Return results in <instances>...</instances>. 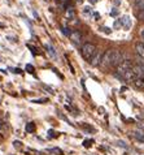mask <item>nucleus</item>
<instances>
[{
	"label": "nucleus",
	"mask_w": 144,
	"mask_h": 155,
	"mask_svg": "<svg viewBox=\"0 0 144 155\" xmlns=\"http://www.w3.org/2000/svg\"><path fill=\"white\" fill-rule=\"evenodd\" d=\"M80 52H82V56H83L84 60L91 61V59L95 56V54L97 52V51H96V47L92 45V43H84V45L82 46Z\"/></svg>",
	"instance_id": "f257e3e1"
},
{
	"label": "nucleus",
	"mask_w": 144,
	"mask_h": 155,
	"mask_svg": "<svg viewBox=\"0 0 144 155\" xmlns=\"http://www.w3.org/2000/svg\"><path fill=\"white\" fill-rule=\"evenodd\" d=\"M111 63H112V50H108L107 52H104L100 65L101 67H111Z\"/></svg>",
	"instance_id": "f03ea898"
},
{
	"label": "nucleus",
	"mask_w": 144,
	"mask_h": 155,
	"mask_svg": "<svg viewBox=\"0 0 144 155\" xmlns=\"http://www.w3.org/2000/svg\"><path fill=\"white\" fill-rule=\"evenodd\" d=\"M103 52H100V51H97V52L95 54V56L91 59V61H90V64L92 67H97V65H100L101 64V60H103Z\"/></svg>",
	"instance_id": "7ed1b4c3"
},
{
	"label": "nucleus",
	"mask_w": 144,
	"mask_h": 155,
	"mask_svg": "<svg viewBox=\"0 0 144 155\" xmlns=\"http://www.w3.org/2000/svg\"><path fill=\"white\" fill-rule=\"evenodd\" d=\"M118 21H120L121 26H124V28H126V29L131 28V20H130V17H129V16H124L122 18H120Z\"/></svg>",
	"instance_id": "20e7f679"
},
{
	"label": "nucleus",
	"mask_w": 144,
	"mask_h": 155,
	"mask_svg": "<svg viewBox=\"0 0 144 155\" xmlns=\"http://www.w3.org/2000/svg\"><path fill=\"white\" fill-rule=\"evenodd\" d=\"M135 51H136V54L142 59H144V43H142V42L136 43V45H135Z\"/></svg>",
	"instance_id": "39448f33"
},
{
	"label": "nucleus",
	"mask_w": 144,
	"mask_h": 155,
	"mask_svg": "<svg viewBox=\"0 0 144 155\" xmlns=\"http://www.w3.org/2000/svg\"><path fill=\"white\" fill-rule=\"evenodd\" d=\"M70 39L73 41V43H75V45H79L80 39H82V37H80L79 31H73V33L70 34Z\"/></svg>",
	"instance_id": "423d86ee"
},
{
	"label": "nucleus",
	"mask_w": 144,
	"mask_h": 155,
	"mask_svg": "<svg viewBox=\"0 0 144 155\" xmlns=\"http://www.w3.org/2000/svg\"><path fill=\"white\" fill-rule=\"evenodd\" d=\"M135 7L139 11H144V0H135Z\"/></svg>",
	"instance_id": "0eeeda50"
},
{
	"label": "nucleus",
	"mask_w": 144,
	"mask_h": 155,
	"mask_svg": "<svg viewBox=\"0 0 144 155\" xmlns=\"http://www.w3.org/2000/svg\"><path fill=\"white\" fill-rule=\"evenodd\" d=\"M34 130H35V125H34L33 123H29L27 125H26V132H29V133H33Z\"/></svg>",
	"instance_id": "6e6552de"
},
{
	"label": "nucleus",
	"mask_w": 144,
	"mask_h": 155,
	"mask_svg": "<svg viewBox=\"0 0 144 155\" xmlns=\"http://www.w3.org/2000/svg\"><path fill=\"white\" fill-rule=\"evenodd\" d=\"M135 138H136L138 141H142V142H144V136L142 134V133H136V134H135Z\"/></svg>",
	"instance_id": "1a4fd4ad"
},
{
	"label": "nucleus",
	"mask_w": 144,
	"mask_h": 155,
	"mask_svg": "<svg viewBox=\"0 0 144 155\" xmlns=\"http://www.w3.org/2000/svg\"><path fill=\"white\" fill-rule=\"evenodd\" d=\"M26 71L29 73H34V71H35V69H34V67L31 65V64H27V65H26Z\"/></svg>",
	"instance_id": "9d476101"
},
{
	"label": "nucleus",
	"mask_w": 144,
	"mask_h": 155,
	"mask_svg": "<svg viewBox=\"0 0 144 155\" xmlns=\"http://www.w3.org/2000/svg\"><path fill=\"white\" fill-rule=\"evenodd\" d=\"M91 143H92V140H86L83 142V146H84V147H90Z\"/></svg>",
	"instance_id": "9b49d317"
},
{
	"label": "nucleus",
	"mask_w": 144,
	"mask_h": 155,
	"mask_svg": "<svg viewBox=\"0 0 144 155\" xmlns=\"http://www.w3.org/2000/svg\"><path fill=\"white\" fill-rule=\"evenodd\" d=\"M138 18H139V20H144V11H139Z\"/></svg>",
	"instance_id": "f8f14e48"
},
{
	"label": "nucleus",
	"mask_w": 144,
	"mask_h": 155,
	"mask_svg": "<svg viewBox=\"0 0 144 155\" xmlns=\"http://www.w3.org/2000/svg\"><path fill=\"white\" fill-rule=\"evenodd\" d=\"M27 47H29V48H30L31 51H33V54L34 55H36V48H35V47H34V46H31V45H26Z\"/></svg>",
	"instance_id": "ddd939ff"
},
{
	"label": "nucleus",
	"mask_w": 144,
	"mask_h": 155,
	"mask_svg": "<svg viewBox=\"0 0 144 155\" xmlns=\"http://www.w3.org/2000/svg\"><path fill=\"white\" fill-rule=\"evenodd\" d=\"M101 30H103V31H104V33H107V34H111V33H112V30H111V29H109V28H103V29H101Z\"/></svg>",
	"instance_id": "4468645a"
},
{
	"label": "nucleus",
	"mask_w": 144,
	"mask_h": 155,
	"mask_svg": "<svg viewBox=\"0 0 144 155\" xmlns=\"http://www.w3.org/2000/svg\"><path fill=\"white\" fill-rule=\"evenodd\" d=\"M83 12H84V13H91V8L84 7V8H83Z\"/></svg>",
	"instance_id": "2eb2a0df"
},
{
	"label": "nucleus",
	"mask_w": 144,
	"mask_h": 155,
	"mask_svg": "<svg viewBox=\"0 0 144 155\" xmlns=\"http://www.w3.org/2000/svg\"><path fill=\"white\" fill-rule=\"evenodd\" d=\"M138 64L143 68V71H144V60H143V59H140V60H139V63H138Z\"/></svg>",
	"instance_id": "dca6fc26"
},
{
	"label": "nucleus",
	"mask_w": 144,
	"mask_h": 155,
	"mask_svg": "<svg viewBox=\"0 0 144 155\" xmlns=\"http://www.w3.org/2000/svg\"><path fill=\"white\" fill-rule=\"evenodd\" d=\"M111 15H112V16H117V15H118V11L116 9V8H114V9L112 11V13H111Z\"/></svg>",
	"instance_id": "f3484780"
},
{
	"label": "nucleus",
	"mask_w": 144,
	"mask_h": 155,
	"mask_svg": "<svg viewBox=\"0 0 144 155\" xmlns=\"http://www.w3.org/2000/svg\"><path fill=\"white\" fill-rule=\"evenodd\" d=\"M122 0H113V3H114V5H120Z\"/></svg>",
	"instance_id": "a211bd4d"
},
{
	"label": "nucleus",
	"mask_w": 144,
	"mask_h": 155,
	"mask_svg": "<svg viewBox=\"0 0 144 155\" xmlns=\"http://www.w3.org/2000/svg\"><path fill=\"white\" fill-rule=\"evenodd\" d=\"M14 146H16V147H21V142L14 141Z\"/></svg>",
	"instance_id": "6ab92c4d"
},
{
	"label": "nucleus",
	"mask_w": 144,
	"mask_h": 155,
	"mask_svg": "<svg viewBox=\"0 0 144 155\" xmlns=\"http://www.w3.org/2000/svg\"><path fill=\"white\" fill-rule=\"evenodd\" d=\"M60 2L62 3V5H66V3H67V0H60Z\"/></svg>",
	"instance_id": "aec40b11"
},
{
	"label": "nucleus",
	"mask_w": 144,
	"mask_h": 155,
	"mask_svg": "<svg viewBox=\"0 0 144 155\" xmlns=\"http://www.w3.org/2000/svg\"><path fill=\"white\" fill-rule=\"evenodd\" d=\"M99 0H90V3H92V4H95V3H97Z\"/></svg>",
	"instance_id": "412c9836"
},
{
	"label": "nucleus",
	"mask_w": 144,
	"mask_h": 155,
	"mask_svg": "<svg viewBox=\"0 0 144 155\" xmlns=\"http://www.w3.org/2000/svg\"><path fill=\"white\" fill-rule=\"evenodd\" d=\"M142 38H143V41H144V29L142 30ZM144 43V42H143Z\"/></svg>",
	"instance_id": "4be33fe9"
},
{
	"label": "nucleus",
	"mask_w": 144,
	"mask_h": 155,
	"mask_svg": "<svg viewBox=\"0 0 144 155\" xmlns=\"http://www.w3.org/2000/svg\"><path fill=\"white\" fill-rule=\"evenodd\" d=\"M2 125H3V124H2V123H0V128H2Z\"/></svg>",
	"instance_id": "5701e85b"
},
{
	"label": "nucleus",
	"mask_w": 144,
	"mask_h": 155,
	"mask_svg": "<svg viewBox=\"0 0 144 155\" xmlns=\"http://www.w3.org/2000/svg\"><path fill=\"white\" fill-rule=\"evenodd\" d=\"M78 2H82V0H78Z\"/></svg>",
	"instance_id": "b1692460"
}]
</instances>
